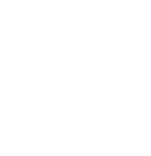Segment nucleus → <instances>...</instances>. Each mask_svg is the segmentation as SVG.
Listing matches in <instances>:
<instances>
[]
</instances>
